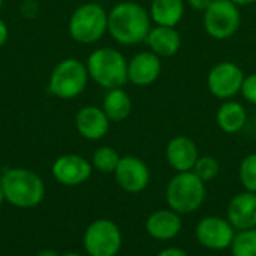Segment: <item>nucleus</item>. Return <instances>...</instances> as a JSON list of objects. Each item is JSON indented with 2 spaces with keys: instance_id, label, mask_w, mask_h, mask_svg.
<instances>
[{
  "instance_id": "obj_23",
  "label": "nucleus",
  "mask_w": 256,
  "mask_h": 256,
  "mask_svg": "<svg viewBox=\"0 0 256 256\" xmlns=\"http://www.w3.org/2000/svg\"><path fill=\"white\" fill-rule=\"evenodd\" d=\"M230 249L232 256H256V228L237 231Z\"/></svg>"
},
{
  "instance_id": "obj_3",
  "label": "nucleus",
  "mask_w": 256,
  "mask_h": 256,
  "mask_svg": "<svg viewBox=\"0 0 256 256\" xmlns=\"http://www.w3.org/2000/svg\"><path fill=\"white\" fill-rule=\"evenodd\" d=\"M207 188L194 171L177 172L166 184L165 198L168 208L178 214H190L196 212L206 201Z\"/></svg>"
},
{
  "instance_id": "obj_6",
  "label": "nucleus",
  "mask_w": 256,
  "mask_h": 256,
  "mask_svg": "<svg viewBox=\"0 0 256 256\" xmlns=\"http://www.w3.org/2000/svg\"><path fill=\"white\" fill-rule=\"evenodd\" d=\"M87 66L78 58L62 60L51 72L48 90L58 99H75L87 87L88 81Z\"/></svg>"
},
{
  "instance_id": "obj_14",
  "label": "nucleus",
  "mask_w": 256,
  "mask_h": 256,
  "mask_svg": "<svg viewBox=\"0 0 256 256\" xmlns=\"http://www.w3.org/2000/svg\"><path fill=\"white\" fill-rule=\"evenodd\" d=\"M226 219L236 231L256 228V192L237 194L228 204Z\"/></svg>"
},
{
  "instance_id": "obj_13",
  "label": "nucleus",
  "mask_w": 256,
  "mask_h": 256,
  "mask_svg": "<svg viewBox=\"0 0 256 256\" xmlns=\"http://www.w3.org/2000/svg\"><path fill=\"white\" fill-rule=\"evenodd\" d=\"M162 72L160 57L153 51H141L128 60V81L136 87H148Z\"/></svg>"
},
{
  "instance_id": "obj_5",
  "label": "nucleus",
  "mask_w": 256,
  "mask_h": 256,
  "mask_svg": "<svg viewBox=\"0 0 256 256\" xmlns=\"http://www.w3.org/2000/svg\"><path fill=\"white\" fill-rule=\"evenodd\" d=\"M106 32L108 12L99 3H84L69 18V34L80 44H94Z\"/></svg>"
},
{
  "instance_id": "obj_7",
  "label": "nucleus",
  "mask_w": 256,
  "mask_h": 256,
  "mask_svg": "<svg viewBox=\"0 0 256 256\" xmlns=\"http://www.w3.org/2000/svg\"><path fill=\"white\" fill-rule=\"evenodd\" d=\"M242 22L240 6L231 0H213L204 10L202 26L208 36L226 40L236 34Z\"/></svg>"
},
{
  "instance_id": "obj_8",
  "label": "nucleus",
  "mask_w": 256,
  "mask_h": 256,
  "mask_svg": "<svg viewBox=\"0 0 256 256\" xmlns=\"http://www.w3.org/2000/svg\"><path fill=\"white\" fill-rule=\"evenodd\" d=\"M82 243L88 256H116L122 249L123 236L116 222L98 219L87 226Z\"/></svg>"
},
{
  "instance_id": "obj_9",
  "label": "nucleus",
  "mask_w": 256,
  "mask_h": 256,
  "mask_svg": "<svg viewBox=\"0 0 256 256\" xmlns=\"http://www.w3.org/2000/svg\"><path fill=\"white\" fill-rule=\"evenodd\" d=\"M236 234L237 231L230 224V220L220 216H206L198 222L195 228L198 243L208 250L230 249Z\"/></svg>"
},
{
  "instance_id": "obj_4",
  "label": "nucleus",
  "mask_w": 256,
  "mask_h": 256,
  "mask_svg": "<svg viewBox=\"0 0 256 256\" xmlns=\"http://www.w3.org/2000/svg\"><path fill=\"white\" fill-rule=\"evenodd\" d=\"M88 76L100 87L120 88L128 82V60L114 48H98L87 58Z\"/></svg>"
},
{
  "instance_id": "obj_30",
  "label": "nucleus",
  "mask_w": 256,
  "mask_h": 256,
  "mask_svg": "<svg viewBox=\"0 0 256 256\" xmlns=\"http://www.w3.org/2000/svg\"><path fill=\"white\" fill-rule=\"evenodd\" d=\"M36 256H62L58 255L56 250H52V249H42V250H39L38 252V255Z\"/></svg>"
},
{
  "instance_id": "obj_29",
  "label": "nucleus",
  "mask_w": 256,
  "mask_h": 256,
  "mask_svg": "<svg viewBox=\"0 0 256 256\" xmlns=\"http://www.w3.org/2000/svg\"><path fill=\"white\" fill-rule=\"evenodd\" d=\"M8 38H9V28L6 22L0 18V48L8 42Z\"/></svg>"
},
{
  "instance_id": "obj_34",
  "label": "nucleus",
  "mask_w": 256,
  "mask_h": 256,
  "mask_svg": "<svg viewBox=\"0 0 256 256\" xmlns=\"http://www.w3.org/2000/svg\"><path fill=\"white\" fill-rule=\"evenodd\" d=\"M3 2H4V0H0V9H2V6H3Z\"/></svg>"
},
{
  "instance_id": "obj_11",
  "label": "nucleus",
  "mask_w": 256,
  "mask_h": 256,
  "mask_svg": "<svg viewBox=\"0 0 256 256\" xmlns=\"http://www.w3.org/2000/svg\"><path fill=\"white\" fill-rule=\"evenodd\" d=\"M114 177L120 189L128 194H140L150 183V170L147 164L136 156H122Z\"/></svg>"
},
{
  "instance_id": "obj_24",
  "label": "nucleus",
  "mask_w": 256,
  "mask_h": 256,
  "mask_svg": "<svg viewBox=\"0 0 256 256\" xmlns=\"http://www.w3.org/2000/svg\"><path fill=\"white\" fill-rule=\"evenodd\" d=\"M238 178L244 190L256 192V153L248 154L238 166Z\"/></svg>"
},
{
  "instance_id": "obj_27",
  "label": "nucleus",
  "mask_w": 256,
  "mask_h": 256,
  "mask_svg": "<svg viewBox=\"0 0 256 256\" xmlns=\"http://www.w3.org/2000/svg\"><path fill=\"white\" fill-rule=\"evenodd\" d=\"M156 256H190L186 250L180 249V248H166L164 250H160Z\"/></svg>"
},
{
  "instance_id": "obj_17",
  "label": "nucleus",
  "mask_w": 256,
  "mask_h": 256,
  "mask_svg": "<svg viewBox=\"0 0 256 256\" xmlns=\"http://www.w3.org/2000/svg\"><path fill=\"white\" fill-rule=\"evenodd\" d=\"M110 118L102 108L87 105L75 116V126L78 134L90 141L102 140L110 130Z\"/></svg>"
},
{
  "instance_id": "obj_35",
  "label": "nucleus",
  "mask_w": 256,
  "mask_h": 256,
  "mask_svg": "<svg viewBox=\"0 0 256 256\" xmlns=\"http://www.w3.org/2000/svg\"><path fill=\"white\" fill-rule=\"evenodd\" d=\"M255 132H256V120H255Z\"/></svg>"
},
{
  "instance_id": "obj_21",
  "label": "nucleus",
  "mask_w": 256,
  "mask_h": 256,
  "mask_svg": "<svg viewBox=\"0 0 256 256\" xmlns=\"http://www.w3.org/2000/svg\"><path fill=\"white\" fill-rule=\"evenodd\" d=\"M102 110L110 118V122H123L129 117L132 111V100L129 94L120 88H111L104 98Z\"/></svg>"
},
{
  "instance_id": "obj_16",
  "label": "nucleus",
  "mask_w": 256,
  "mask_h": 256,
  "mask_svg": "<svg viewBox=\"0 0 256 256\" xmlns=\"http://www.w3.org/2000/svg\"><path fill=\"white\" fill-rule=\"evenodd\" d=\"M183 228L182 214L171 208L154 210L146 220L147 234L158 242L174 240Z\"/></svg>"
},
{
  "instance_id": "obj_15",
  "label": "nucleus",
  "mask_w": 256,
  "mask_h": 256,
  "mask_svg": "<svg viewBox=\"0 0 256 256\" xmlns=\"http://www.w3.org/2000/svg\"><path fill=\"white\" fill-rule=\"evenodd\" d=\"M165 158L168 165L176 172H186L192 171L198 158L200 152L194 140L189 136H176L172 138L165 148Z\"/></svg>"
},
{
  "instance_id": "obj_10",
  "label": "nucleus",
  "mask_w": 256,
  "mask_h": 256,
  "mask_svg": "<svg viewBox=\"0 0 256 256\" xmlns=\"http://www.w3.org/2000/svg\"><path fill=\"white\" fill-rule=\"evenodd\" d=\"M244 72L232 62H220L212 68L207 76V87L210 93L222 100L232 99L242 92Z\"/></svg>"
},
{
  "instance_id": "obj_33",
  "label": "nucleus",
  "mask_w": 256,
  "mask_h": 256,
  "mask_svg": "<svg viewBox=\"0 0 256 256\" xmlns=\"http://www.w3.org/2000/svg\"><path fill=\"white\" fill-rule=\"evenodd\" d=\"M62 256H82V255H80V254H75V252H70V254H64V255H62Z\"/></svg>"
},
{
  "instance_id": "obj_28",
  "label": "nucleus",
  "mask_w": 256,
  "mask_h": 256,
  "mask_svg": "<svg viewBox=\"0 0 256 256\" xmlns=\"http://www.w3.org/2000/svg\"><path fill=\"white\" fill-rule=\"evenodd\" d=\"M212 2H213V0H188L189 6H190L192 9H195V10H200V12H204V10L210 6Z\"/></svg>"
},
{
  "instance_id": "obj_26",
  "label": "nucleus",
  "mask_w": 256,
  "mask_h": 256,
  "mask_svg": "<svg viewBox=\"0 0 256 256\" xmlns=\"http://www.w3.org/2000/svg\"><path fill=\"white\" fill-rule=\"evenodd\" d=\"M240 93L243 94V98L249 104L256 105V74H250V75L244 76V81H243Z\"/></svg>"
},
{
  "instance_id": "obj_32",
  "label": "nucleus",
  "mask_w": 256,
  "mask_h": 256,
  "mask_svg": "<svg viewBox=\"0 0 256 256\" xmlns=\"http://www.w3.org/2000/svg\"><path fill=\"white\" fill-rule=\"evenodd\" d=\"M4 202V194H3V189H2V184H0V207L3 206Z\"/></svg>"
},
{
  "instance_id": "obj_1",
  "label": "nucleus",
  "mask_w": 256,
  "mask_h": 256,
  "mask_svg": "<svg viewBox=\"0 0 256 256\" xmlns=\"http://www.w3.org/2000/svg\"><path fill=\"white\" fill-rule=\"evenodd\" d=\"M152 24L148 10L136 2H120L108 12V32L122 45L146 42Z\"/></svg>"
},
{
  "instance_id": "obj_19",
  "label": "nucleus",
  "mask_w": 256,
  "mask_h": 256,
  "mask_svg": "<svg viewBox=\"0 0 256 256\" xmlns=\"http://www.w3.org/2000/svg\"><path fill=\"white\" fill-rule=\"evenodd\" d=\"M150 18L154 26L176 27L184 16L183 0H152Z\"/></svg>"
},
{
  "instance_id": "obj_25",
  "label": "nucleus",
  "mask_w": 256,
  "mask_h": 256,
  "mask_svg": "<svg viewBox=\"0 0 256 256\" xmlns=\"http://www.w3.org/2000/svg\"><path fill=\"white\" fill-rule=\"evenodd\" d=\"M202 182H212L218 177L220 171V164L213 156H200L194 170H192Z\"/></svg>"
},
{
  "instance_id": "obj_12",
  "label": "nucleus",
  "mask_w": 256,
  "mask_h": 256,
  "mask_svg": "<svg viewBox=\"0 0 256 256\" xmlns=\"http://www.w3.org/2000/svg\"><path fill=\"white\" fill-rule=\"evenodd\" d=\"M93 172V165L80 154H63L51 166V174L63 186H80L86 183Z\"/></svg>"
},
{
  "instance_id": "obj_20",
  "label": "nucleus",
  "mask_w": 256,
  "mask_h": 256,
  "mask_svg": "<svg viewBox=\"0 0 256 256\" xmlns=\"http://www.w3.org/2000/svg\"><path fill=\"white\" fill-rule=\"evenodd\" d=\"M216 122L225 134H237L244 128L248 122V112L240 102L230 99L225 100L218 110Z\"/></svg>"
},
{
  "instance_id": "obj_31",
  "label": "nucleus",
  "mask_w": 256,
  "mask_h": 256,
  "mask_svg": "<svg viewBox=\"0 0 256 256\" xmlns=\"http://www.w3.org/2000/svg\"><path fill=\"white\" fill-rule=\"evenodd\" d=\"M232 3H236L237 6H250L256 3V0H231Z\"/></svg>"
},
{
  "instance_id": "obj_2",
  "label": "nucleus",
  "mask_w": 256,
  "mask_h": 256,
  "mask_svg": "<svg viewBox=\"0 0 256 256\" xmlns=\"http://www.w3.org/2000/svg\"><path fill=\"white\" fill-rule=\"evenodd\" d=\"M0 184L4 201L18 208H33L45 198L44 180L26 168H9L3 172Z\"/></svg>"
},
{
  "instance_id": "obj_18",
  "label": "nucleus",
  "mask_w": 256,
  "mask_h": 256,
  "mask_svg": "<svg viewBox=\"0 0 256 256\" xmlns=\"http://www.w3.org/2000/svg\"><path fill=\"white\" fill-rule=\"evenodd\" d=\"M150 51L159 57H172L182 48V36L176 27L153 26L146 39Z\"/></svg>"
},
{
  "instance_id": "obj_22",
  "label": "nucleus",
  "mask_w": 256,
  "mask_h": 256,
  "mask_svg": "<svg viewBox=\"0 0 256 256\" xmlns=\"http://www.w3.org/2000/svg\"><path fill=\"white\" fill-rule=\"evenodd\" d=\"M120 159H122V156L118 154V152L116 148L108 147V146H102V147H99L93 153V156H92V165L99 172L114 174V171H116Z\"/></svg>"
}]
</instances>
